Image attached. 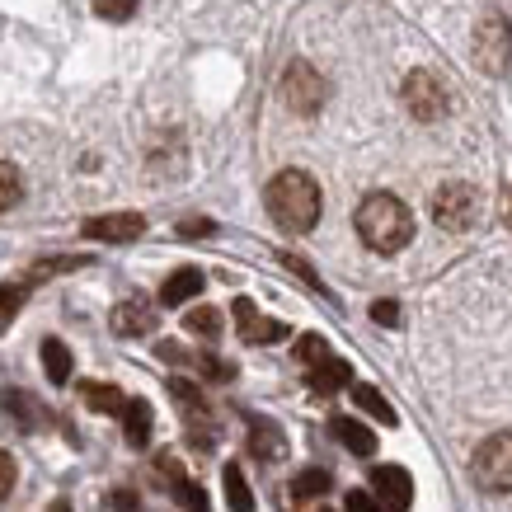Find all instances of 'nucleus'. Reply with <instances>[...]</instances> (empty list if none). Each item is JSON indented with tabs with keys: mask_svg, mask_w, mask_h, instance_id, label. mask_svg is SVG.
<instances>
[{
	"mask_svg": "<svg viewBox=\"0 0 512 512\" xmlns=\"http://www.w3.org/2000/svg\"><path fill=\"white\" fill-rule=\"evenodd\" d=\"M353 226L362 235V245L376 249V254H400L414 240V212L395 193H367L357 202Z\"/></svg>",
	"mask_w": 512,
	"mask_h": 512,
	"instance_id": "1",
	"label": "nucleus"
},
{
	"mask_svg": "<svg viewBox=\"0 0 512 512\" xmlns=\"http://www.w3.org/2000/svg\"><path fill=\"white\" fill-rule=\"evenodd\" d=\"M268 217L278 221L282 231H311L315 221H320V184H315L306 170H282L273 174V184H268Z\"/></svg>",
	"mask_w": 512,
	"mask_h": 512,
	"instance_id": "2",
	"label": "nucleus"
},
{
	"mask_svg": "<svg viewBox=\"0 0 512 512\" xmlns=\"http://www.w3.org/2000/svg\"><path fill=\"white\" fill-rule=\"evenodd\" d=\"M475 484L489 494H508L512 489V433H494L475 451Z\"/></svg>",
	"mask_w": 512,
	"mask_h": 512,
	"instance_id": "3",
	"label": "nucleus"
},
{
	"mask_svg": "<svg viewBox=\"0 0 512 512\" xmlns=\"http://www.w3.org/2000/svg\"><path fill=\"white\" fill-rule=\"evenodd\" d=\"M475 212H480V198L470 184H442L433 193V221L442 231H470Z\"/></svg>",
	"mask_w": 512,
	"mask_h": 512,
	"instance_id": "4",
	"label": "nucleus"
},
{
	"mask_svg": "<svg viewBox=\"0 0 512 512\" xmlns=\"http://www.w3.org/2000/svg\"><path fill=\"white\" fill-rule=\"evenodd\" d=\"M400 99H404V109L414 113L419 123H437V118L447 113V90H442V80H437L433 71H409Z\"/></svg>",
	"mask_w": 512,
	"mask_h": 512,
	"instance_id": "5",
	"label": "nucleus"
},
{
	"mask_svg": "<svg viewBox=\"0 0 512 512\" xmlns=\"http://www.w3.org/2000/svg\"><path fill=\"white\" fill-rule=\"evenodd\" d=\"M475 57H480V66L489 76H503L512 66V24L503 15H489L480 24V33H475Z\"/></svg>",
	"mask_w": 512,
	"mask_h": 512,
	"instance_id": "6",
	"label": "nucleus"
},
{
	"mask_svg": "<svg viewBox=\"0 0 512 512\" xmlns=\"http://www.w3.org/2000/svg\"><path fill=\"white\" fill-rule=\"evenodd\" d=\"M282 99H287V109L301 113V118H311V113H320V104H325V80H320V71L306 62L287 66V80H282Z\"/></svg>",
	"mask_w": 512,
	"mask_h": 512,
	"instance_id": "7",
	"label": "nucleus"
},
{
	"mask_svg": "<svg viewBox=\"0 0 512 512\" xmlns=\"http://www.w3.org/2000/svg\"><path fill=\"white\" fill-rule=\"evenodd\" d=\"M372 498L381 512H409L414 503V480L404 466H376L372 475Z\"/></svg>",
	"mask_w": 512,
	"mask_h": 512,
	"instance_id": "8",
	"label": "nucleus"
},
{
	"mask_svg": "<svg viewBox=\"0 0 512 512\" xmlns=\"http://www.w3.org/2000/svg\"><path fill=\"white\" fill-rule=\"evenodd\" d=\"M235 329H240V339H245V343H278V339H287V325H282V320L259 315V306H254L249 296H240V301H235Z\"/></svg>",
	"mask_w": 512,
	"mask_h": 512,
	"instance_id": "9",
	"label": "nucleus"
},
{
	"mask_svg": "<svg viewBox=\"0 0 512 512\" xmlns=\"http://www.w3.org/2000/svg\"><path fill=\"white\" fill-rule=\"evenodd\" d=\"M141 231H146V217H137V212H113V217L85 221V235H90V240H104V245H132Z\"/></svg>",
	"mask_w": 512,
	"mask_h": 512,
	"instance_id": "10",
	"label": "nucleus"
},
{
	"mask_svg": "<svg viewBox=\"0 0 512 512\" xmlns=\"http://www.w3.org/2000/svg\"><path fill=\"white\" fill-rule=\"evenodd\" d=\"M156 329V311L141 301V296H132V301H123V306H113V334H151Z\"/></svg>",
	"mask_w": 512,
	"mask_h": 512,
	"instance_id": "11",
	"label": "nucleus"
},
{
	"mask_svg": "<svg viewBox=\"0 0 512 512\" xmlns=\"http://www.w3.org/2000/svg\"><path fill=\"white\" fill-rule=\"evenodd\" d=\"M348 381H353V372H348V362H343V357H334V353H329L325 362H315V367H311V390H315V395H334V390H343Z\"/></svg>",
	"mask_w": 512,
	"mask_h": 512,
	"instance_id": "12",
	"label": "nucleus"
},
{
	"mask_svg": "<svg viewBox=\"0 0 512 512\" xmlns=\"http://www.w3.org/2000/svg\"><path fill=\"white\" fill-rule=\"evenodd\" d=\"M329 433L339 437L353 456H372V451H376V433L367 428V423H357V419H334V423H329Z\"/></svg>",
	"mask_w": 512,
	"mask_h": 512,
	"instance_id": "13",
	"label": "nucleus"
},
{
	"mask_svg": "<svg viewBox=\"0 0 512 512\" xmlns=\"http://www.w3.org/2000/svg\"><path fill=\"white\" fill-rule=\"evenodd\" d=\"M123 433L132 447H146L151 442V404L146 400H127L123 404Z\"/></svg>",
	"mask_w": 512,
	"mask_h": 512,
	"instance_id": "14",
	"label": "nucleus"
},
{
	"mask_svg": "<svg viewBox=\"0 0 512 512\" xmlns=\"http://www.w3.org/2000/svg\"><path fill=\"white\" fill-rule=\"evenodd\" d=\"M198 292H202V273L198 268H179V273L160 287V301H165V306H184V301H193Z\"/></svg>",
	"mask_w": 512,
	"mask_h": 512,
	"instance_id": "15",
	"label": "nucleus"
},
{
	"mask_svg": "<svg viewBox=\"0 0 512 512\" xmlns=\"http://www.w3.org/2000/svg\"><path fill=\"white\" fill-rule=\"evenodd\" d=\"M249 447H254V456L259 461H278L282 451H287V442H282V428H273V423L254 419V428H249Z\"/></svg>",
	"mask_w": 512,
	"mask_h": 512,
	"instance_id": "16",
	"label": "nucleus"
},
{
	"mask_svg": "<svg viewBox=\"0 0 512 512\" xmlns=\"http://www.w3.org/2000/svg\"><path fill=\"white\" fill-rule=\"evenodd\" d=\"M43 367H47V381H71V348L62 339H43Z\"/></svg>",
	"mask_w": 512,
	"mask_h": 512,
	"instance_id": "17",
	"label": "nucleus"
},
{
	"mask_svg": "<svg viewBox=\"0 0 512 512\" xmlns=\"http://www.w3.org/2000/svg\"><path fill=\"white\" fill-rule=\"evenodd\" d=\"M221 484H226V503H231V512H254V494H249V484H245V470L226 466Z\"/></svg>",
	"mask_w": 512,
	"mask_h": 512,
	"instance_id": "18",
	"label": "nucleus"
},
{
	"mask_svg": "<svg viewBox=\"0 0 512 512\" xmlns=\"http://www.w3.org/2000/svg\"><path fill=\"white\" fill-rule=\"evenodd\" d=\"M85 404L90 409H99V414H123V404H127V395L118 386H104V381H90L85 386Z\"/></svg>",
	"mask_w": 512,
	"mask_h": 512,
	"instance_id": "19",
	"label": "nucleus"
},
{
	"mask_svg": "<svg viewBox=\"0 0 512 512\" xmlns=\"http://www.w3.org/2000/svg\"><path fill=\"white\" fill-rule=\"evenodd\" d=\"M353 400H357V409H367L376 423H395V404H390L376 386H353Z\"/></svg>",
	"mask_w": 512,
	"mask_h": 512,
	"instance_id": "20",
	"label": "nucleus"
},
{
	"mask_svg": "<svg viewBox=\"0 0 512 512\" xmlns=\"http://www.w3.org/2000/svg\"><path fill=\"white\" fill-rule=\"evenodd\" d=\"M325 494H329V470H301L292 480L296 503H311V498H325Z\"/></svg>",
	"mask_w": 512,
	"mask_h": 512,
	"instance_id": "21",
	"label": "nucleus"
},
{
	"mask_svg": "<svg viewBox=\"0 0 512 512\" xmlns=\"http://www.w3.org/2000/svg\"><path fill=\"white\" fill-rule=\"evenodd\" d=\"M0 409H10L19 419V428H38V404L24 390H0Z\"/></svg>",
	"mask_w": 512,
	"mask_h": 512,
	"instance_id": "22",
	"label": "nucleus"
},
{
	"mask_svg": "<svg viewBox=\"0 0 512 512\" xmlns=\"http://www.w3.org/2000/svg\"><path fill=\"white\" fill-rule=\"evenodd\" d=\"M19 198H24V174L10 160H0V212H10Z\"/></svg>",
	"mask_w": 512,
	"mask_h": 512,
	"instance_id": "23",
	"label": "nucleus"
},
{
	"mask_svg": "<svg viewBox=\"0 0 512 512\" xmlns=\"http://www.w3.org/2000/svg\"><path fill=\"white\" fill-rule=\"evenodd\" d=\"M24 296H29V287H24V282H0V329H5L19 315Z\"/></svg>",
	"mask_w": 512,
	"mask_h": 512,
	"instance_id": "24",
	"label": "nucleus"
},
{
	"mask_svg": "<svg viewBox=\"0 0 512 512\" xmlns=\"http://www.w3.org/2000/svg\"><path fill=\"white\" fill-rule=\"evenodd\" d=\"M188 329L202 334V339H217L221 334V311H212V306H193V311H188Z\"/></svg>",
	"mask_w": 512,
	"mask_h": 512,
	"instance_id": "25",
	"label": "nucleus"
},
{
	"mask_svg": "<svg viewBox=\"0 0 512 512\" xmlns=\"http://www.w3.org/2000/svg\"><path fill=\"white\" fill-rule=\"evenodd\" d=\"M94 15L109 19V24H127L137 15V0H94Z\"/></svg>",
	"mask_w": 512,
	"mask_h": 512,
	"instance_id": "26",
	"label": "nucleus"
},
{
	"mask_svg": "<svg viewBox=\"0 0 512 512\" xmlns=\"http://www.w3.org/2000/svg\"><path fill=\"white\" fill-rule=\"evenodd\" d=\"M296 357H301L306 367H315V362H325V357H329V343L320 339V334H306V339L296 343Z\"/></svg>",
	"mask_w": 512,
	"mask_h": 512,
	"instance_id": "27",
	"label": "nucleus"
},
{
	"mask_svg": "<svg viewBox=\"0 0 512 512\" xmlns=\"http://www.w3.org/2000/svg\"><path fill=\"white\" fill-rule=\"evenodd\" d=\"M174 494H179L184 512H207V494H202L193 480H179V484H174Z\"/></svg>",
	"mask_w": 512,
	"mask_h": 512,
	"instance_id": "28",
	"label": "nucleus"
},
{
	"mask_svg": "<svg viewBox=\"0 0 512 512\" xmlns=\"http://www.w3.org/2000/svg\"><path fill=\"white\" fill-rule=\"evenodd\" d=\"M170 390H174V400L184 404V409L202 414V395H198V386H188V381H170Z\"/></svg>",
	"mask_w": 512,
	"mask_h": 512,
	"instance_id": "29",
	"label": "nucleus"
},
{
	"mask_svg": "<svg viewBox=\"0 0 512 512\" xmlns=\"http://www.w3.org/2000/svg\"><path fill=\"white\" fill-rule=\"evenodd\" d=\"M10 489H15V456L0 451V503L10 498Z\"/></svg>",
	"mask_w": 512,
	"mask_h": 512,
	"instance_id": "30",
	"label": "nucleus"
},
{
	"mask_svg": "<svg viewBox=\"0 0 512 512\" xmlns=\"http://www.w3.org/2000/svg\"><path fill=\"white\" fill-rule=\"evenodd\" d=\"M372 320H376V325H400V306H395V301H376V306H372Z\"/></svg>",
	"mask_w": 512,
	"mask_h": 512,
	"instance_id": "31",
	"label": "nucleus"
},
{
	"mask_svg": "<svg viewBox=\"0 0 512 512\" xmlns=\"http://www.w3.org/2000/svg\"><path fill=\"white\" fill-rule=\"evenodd\" d=\"M348 512H381V508H376V498H372V494L353 489V494H348Z\"/></svg>",
	"mask_w": 512,
	"mask_h": 512,
	"instance_id": "32",
	"label": "nucleus"
},
{
	"mask_svg": "<svg viewBox=\"0 0 512 512\" xmlns=\"http://www.w3.org/2000/svg\"><path fill=\"white\" fill-rule=\"evenodd\" d=\"M179 231H184V235H212V221H184Z\"/></svg>",
	"mask_w": 512,
	"mask_h": 512,
	"instance_id": "33",
	"label": "nucleus"
},
{
	"mask_svg": "<svg viewBox=\"0 0 512 512\" xmlns=\"http://www.w3.org/2000/svg\"><path fill=\"white\" fill-rule=\"evenodd\" d=\"M508 217H512V193H508Z\"/></svg>",
	"mask_w": 512,
	"mask_h": 512,
	"instance_id": "34",
	"label": "nucleus"
}]
</instances>
